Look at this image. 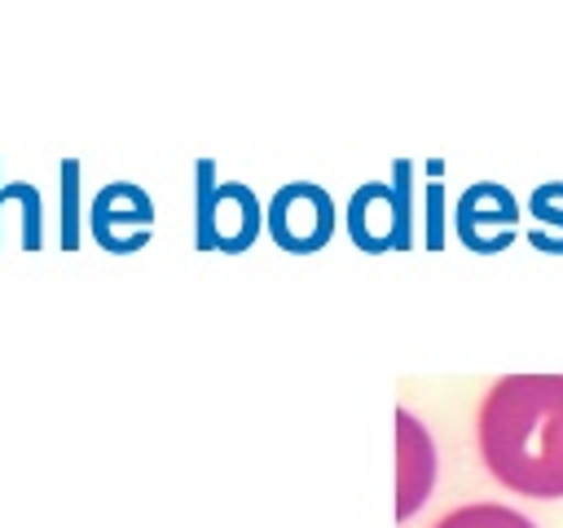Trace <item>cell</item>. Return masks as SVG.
I'll list each match as a JSON object with an SVG mask.
<instances>
[{"label": "cell", "instance_id": "7", "mask_svg": "<svg viewBox=\"0 0 563 528\" xmlns=\"http://www.w3.org/2000/svg\"><path fill=\"white\" fill-rule=\"evenodd\" d=\"M92 233L106 251H136L154 224V207L136 185H106L92 198Z\"/></svg>", "mask_w": 563, "mask_h": 528}, {"label": "cell", "instance_id": "2", "mask_svg": "<svg viewBox=\"0 0 563 528\" xmlns=\"http://www.w3.org/2000/svg\"><path fill=\"white\" fill-rule=\"evenodd\" d=\"M264 207L255 202V194L238 180H211V167L202 163V180H198V246L207 251H246L260 233V216Z\"/></svg>", "mask_w": 563, "mask_h": 528}, {"label": "cell", "instance_id": "4", "mask_svg": "<svg viewBox=\"0 0 563 528\" xmlns=\"http://www.w3.org/2000/svg\"><path fill=\"white\" fill-rule=\"evenodd\" d=\"M347 233L361 251H391L409 242V202L405 189L391 185H365L352 194L347 207Z\"/></svg>", "mask_w": 563, "mask_h": 528}, {"label": "cell", "instance_id": "6", "mask_svg": "<svg viewBox=\"0 0 563 528\" xmlns=\"http://www.w3.org/2000/svg\"><path fill=\"white\" fill-rule=\"evenodd\" d=\"M431 480H435V444L409 409H396V519H409L427 502Z\"/></svg>", "mask_w": 563, "mask_h": 528}, {"label": "cell", "instance_id": "8", "mask_svg": "<svg viewBox=\"0 0 563 528\" xmlns=\"http://www.w3.org/2000/svg\"><path fill=\"white\" fill-rule=\"evenodd\" d=\"M563 185H541L532 194V246L563 251Z\"/></svg>", "mask_w": 563, "mask_h": 528}, {"label": "cell", "instance_id": "5", "mask_svg": "<svg viewBox=\"0 0 563 528\" xmlns=\"http://www.w3.org/2000/svg\"><path fill=\"white\" fill-rule=\"evenodd\" d=\"M515 224H519V207L501 185L484 180L457 198V233L471 251H501L515 238Z\"/></svg>", "mask_w": 563, "mask_h": 528}, {"label": "cell", "instance_id": "9", "mask_svg": "<svg viewBox=\"0 0 563 528\" xmlns=\"http://www.w3.org/2000/svg\"><path fill=\"white\" fill-rule=\"evenodd\" d=\"M435 528H537L532 519H523L519 510L510 506H497V502H475V506H457L449 510Z\"/></svg>", "mask_w": 563, "mask_h": 528}, {"label": "cell", "instance_id": "3", "mask_svg": "<svg viewBox=\"0 0 563 528\" xmlns=\"http://www.w3.org/2000/svg\"><path fill=\"white\" fill-rule=\"evenodd\" d=\"M268 233L282 251H295V255H308V251H321L334 233V202L321 185L312 180H295V185H282L268 202Z\"/></svg>", "mask_w": 563, "mask_h": 528}, {"label": "cell", "instance_id": "1", "mask_svg": "<svg viewBox=\"0 0 563 528\" xmlns=\"http://www.w3.org/2000/svg\"><path fill=\"white\" fill-rule=\"evenodd\" d=\"M479 458L523 497H563V374H506L475 418Z\"/></svg>", "mask_w": 563, "mask_h": 528}]
</instances>
